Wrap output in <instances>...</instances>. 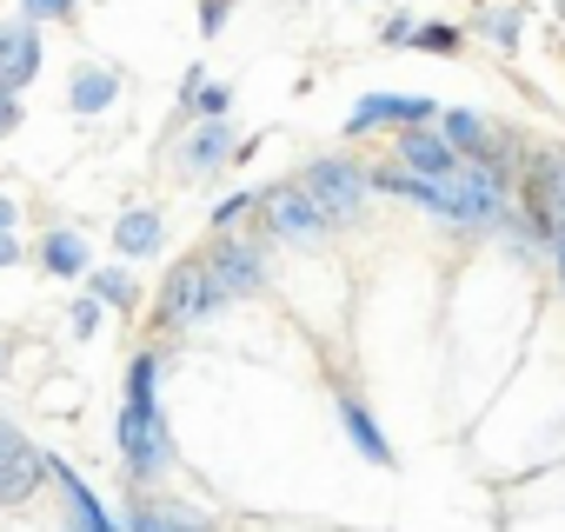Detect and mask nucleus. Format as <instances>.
Returning a JSON list of instances; mask_svg holds the SVG:
<instances>
[{
    "label": "nucleus",
    "instance_id": "obj_23",
    "mask_svg": "<svg viewBox=\"0 0 565 532\" xmlns=\"http://www.w3.org/2000/svg\"><path fill=\"white\" fill-rule=\"evenodd\" d=\"M21 21H34V28H61V21H81V0H21Z\"/></svg>",
    "mask_w": 565,
    "mask_h": 532
},
{
    "label": "nucleus",
    "instance_id": "obj_25",
    "mask_svg": "<svg viewBox=\"0 0 565 532\" xmlns=\"http://www.w3.org/2000/svg\"><path fill=\"white\" fill-rule=\"evenodd\" d=\"M233 8H239V0H200V34H206V41H220V34H226V21H233Z\"/></svg>",
    "mask_w": 565,
    "mask_h": 532
},
{
    "label": "nucleus",
    "instance_id": "obj_29",
    "mask_svg": "<svg viewBox=\"0 0 565 532\" xmlns=\"http://www.w3.org/2000/svg\"><path fill=\"white\" fill-rule=\"evenodd\" d=\"M14 220H21V206H14L8 193H0V233H14Z\"/></svg>",
    "mask_w": 565,
    "mask_h": 532
},
{
    "label": "nucleus",
    "instance_id": "obj_8",
    "mask_svg": "<svg viewBox=\"0 0 565 532\" xmlns=\"http://www.w3.org/2000/svg\"><path fill=\"white\" fill-rule=\"evenodd\" d=\"M433 120H439V100H433V94H366V100L347 114V140L399 134V127H433Z\"/></svg>",
    "mask_w": 565,
    "mask_h": 532
},
{
    "label": "nucleus",
    "instance_id": "obj_34",
    "mask_svg": "<svg viewBox=\"0 0 565 532\" xmlns=\"http://www.w3.org/2000/svg\"><path fill=\"white\" fill-rule=\"evenodd\" d=\"M558 54H565V41H558Z\"/></svg>",
    "mask_w": 565,
    "mask_h": 532
},
{
    "label": "nucleus",
    "instance_id": "obj_12",
    "mask_svg": "<svg viewBox=\"0 0 565 532\" xmlns=\"http://www.w3.org/2000/svg\"><path fill=\"white\" fill-rule=\"evenodd\" d=\"M41 486H54V453H41L34 439H28L14 459H0V506H8V512L28 506Z\"/></svg>",
    "mask_w": 565,
    "mask_h": 532
},
{
    "label": "nucleus",
    "instance_id": "obj_14",
    "mask_svg": "<svg viewBox=\"0 0 565 532\" xmlns=\"http://www.w3.org/2000/svg\"><path fill=\"white\" fill-rule=\"evenodd\" d=\"M54 486H61V506H67V525H74V532H120V525L107 519V506L94 499V486H87L67 459H54Z\"/></svg>",
    "mask_w": 565,
    "mask_h": 532
},
{
    "label": "nucleus",
    "instance_id": "obj_21",
    "mask_svg": "<svg viewBox=\"0 0 565 532\" xmlns=\"http://www.w3.org/2000/svg\"><path fill=\"white\" fill-rule=\"evenodd\" d=\"M253 220H259V193H246V187L213 206V233H246Z\"/></svg>",
    "mask_w": 565,
    "mask_h": 532
},
{
    "label": "nucleus",
    "instance_id": "obj_17",
    "mask_svg": "<svg viewBox=\"0 0 565 532\" xmlns=\"http://www.w3.org/2000/svg\"><path fill=\"white\" fill-rule=\"evenodd\" d=\"M472 34H479V41H492L499 54H519V34H525V0H479Z\"/></svg>",
    "mask_w": 565,
    "mask_h": 532
},
{
    "label": "nucleus",
    "instance_id": "obj_3",
    "mask_svg": "<svg viewBox=\"0 0 565 532\" xmlns=\"http://www.w3.org/2000/svg\"><path fill=\"white\" fill-rule=\"evenodd\" d=\"M220 307H226V287L213 280L206 253H186V259L167 266V280L153 294V327L160 333H186V327H206Z\"/></svg>",
    "mask_w": 565,
    "mask_h": 532
},
{
    "label": "nucleus",
    "instance_id": "obj_28",
    "mask_svg": "<svg viewBox=\"0 0 565 532\" xmlns=\"http://www.w3.org/2000/svg\"><path fill=\"white\" fill-rule=\"evenodd\" d=\"M21 446H28V433H21V426H8V419H0V459H14Z\"/></svg>",
    "mask_w": 565,
    "mask_h": 532
},
{
    "label": "nucleus",
    "instance_id": "obj_1",
    "mask_svg": "<svg viewBox=\"0 0 565 532\" xmlns=\"http://www.w3.org/2000/svg\"><path fill=\"white\" fill-rule=\"evenodd\" d=\"M120 459H127V492H147L173 466V433L160 413V353L140 347L127 360V406H120Z\"/></svg>",
    "mask_w": 565,
    "mask_h": 532
},
{
    "label": "nucleus",
    "instance_id": "obj_15",
    "mask_svg": "<svg viewBox=\"0 0 565 532\" xmlns=\"http://www.w3.org/2000/svg\"><path fill=\"white\" fill-rule=\"evenodd\" d=\"M160 246H167L160 206H127V213L114 220V253H120V259H153Z\"/></svg>",
    "mask_w": 565,
    "mask_h": 532
},
{
    "label": "nucleus",
    "instance_id": "obj_30",
    "mask_svg": "<svg viewBox=\"0 0 565 532\" xmlns=\"http://www.w3.org/2000/svg\"><path fill=\"white\" fill-rule=\"evenodd\" d=\"M14 259H21V240H14V233H0V266H14Z\"/></svg>",
    "mask_w": 565,
    "mask_h": 532
},
{
    "label": "nucleus",
    "instance_id": "obj_24",
    "mask_svg": "<svg viewBox=\"0 0 565 532\" xmlns=\"http://www.w3.org/2000/svg\"><path fill=\"white\" fill-rule=\"evenodd\" d=\"M100 313H107V300H100V294H81L74 313H67V333H74V340H94V333H100Z\"/></svg>",
    "mask_w": 565,
    "mask_h": 532
},
{
    "label": "nucleus",
    "instance_id": "obj_32",
    "mask_svg": "<svg viewBox=\"0 0 565 532\" xmlns=\"http://www.w3.org/2000/svg\"><path fill=\"white\" fill-rule=\"evenodd\" d=\"M8 360H14V347H8V340H0V373H8Z\"/></svg>",
    "mask_w": 565,
    "mask_h": 532
},
{
    "label": "nucleus",
    "instance_id": "obj_22",
    "mask_svg": "<svg viewBox=\"0 0 565 532\" xmlns=\"http://www.w3.org/2000/svg\"><path fill=\"white\" fill-rule=\"evenodd\" d=\"M120 532H180V525L167 519V506H153V499H127V519H120Z\"/></svg>",
    "mask_w": 565,
    "mask_h": 532
},
{
    "label": "nucleus",
    "instance_id": "obj_11",
    "mask_svg": "<svg viewBox=\"0 0 565 532\" xmlns=\"http://www.w3.org/2000/svg\"><path fill=\"white\" fill-rule=\"evenodd\" d=\"M34 259H41V274H54V280H87L94 274V246H87L81 226H47Z\"/></svg>",
    "mask_w": 565,
    "mask_h": 532
},
{
    "label": "nucleus",
    "instance_id": "obj_10",
    "mask_svg": "<svg viewBox=\"0 0 565 532\" xmlns=\"http://www.w3.org/2000/svg\"><path fill=\"white\" fill-rule=\"evenodd\" d=\"M41 67H47V41H41L34 21H8V28H0V87L28 94L41 81Z\"/></svg>",
    "mask_w": 565,
    "mask_h": 532
},
{
    "label": "nucleus",
    "instance_id": "obj_5",
    "mask_svg": "<svg viewBox=\"0 0 565 532\" xmlns=\"http://www.w3.org/2000/svg\"><path fill=\"white\" fill-rule=\"evenodd\" d=\"M300 180L313 187V200L327 206L333 226H360L366 206H373V167L366 160H347V153H320L300 167Z\"/></svg>",
    "mask_w": 565,
    "mask_h": 532
},
{
    "label": "nucleus",
    "instance_id": "obj_7",
    "mask_svg": "<svg viewBox=\"0 0 565 532\" xmlns=\"http://www.w3.org/2000/svg\"><path fill=\"white\" fill-rule=\"evenodd\" d=\"M233 153H239L233 120H193V134L173 147V180H180V187H206L213 173L233 167Z\"/></svg>",
    "mask_w": 565,
    "mask_h": 532
},
{
    "label": "nucleus",
    "instance_id": "obj_33",
    "mask_svg": "<svg viewBox=\"0 0 565 532\" xmlns=\"http://www.w3.org/2000/svg\"><path fill=\"white\" fill-rule=\"evenodd\" d=\"M558 14H565V0H558Z\"/></svg>",
    "mask_w": 565,
    "mask_h": 532
},
{
    "label": "nucleus",
    "instance_id": "obj_19",
    "mask_svg": "<svg viewBox=\"0 0 565 532\" xmlns=\"http://www.w3.org/2000/svg\"><path fill=\"white\" fill-rule=\"evenodd\" d=\"M87 294H100V300H107L114 313H127V320L147 307V294H140V280L127 274V266H94V274H87Z\"/></svg>",
    "mask_w": 565,
    "mask_h": 532
},
{
    "label": "nucleus",
    "instance_id": "obj_27",
    "mask_svg": "<svg viewBox=\"0 0 565 532\" xmlns=\"http://www.w3.org/2000/svg\"><path fill=\"white\" fill-rule=\"evenodd\" d=\"M413 28H419V21H413V14L399 8V14H386V28H380V41H386V47H413Z\"/></svg>",
    "mask_w": 565,
    "mask_h": 532
},
{
    "label": "nucleus",
    "instance_id": "obj_6",
    "mask_svg": "<svg viewBox=\"0 0 565 532\" xmlns=\"http://www.w3.org/2000/svg\"><path fill=\"white\" fill-rule=\"evenodd\" d=\"M206 266H213V280L226 287V300H259L266 294V233H213L206 246Z\"/></svg>",
    "mask_w": 565,
    "mask_h": 532
},
{
    "label": "nucleus",
    "instance_id": "obj_31",
    "mask_svg": "<svg viewBox=\"0 0 565 532\" xmlns=\"http://www.w3.org/2000/svg\"><path fill=\"white\" fill-rule=\"evenodd\" d=\"M552 266H558V287H565V233L552 240Z\"/></svg>",
    "mask_w": 565,
    "mask_h": 532
},
{
    "label": "nucleus",
    "instance_id": "obj_9",
    "mask_svg": "<svg viewBox=\"0 0 565 532\" xmlns=\"http://www.w3.org/2000/svg\"><path fill=\"white\" fill-rule=\"evenodd\" d=\"M386 160L393 167H406V173H426V180H439V173H459L466 160H459V147L439 134V120L433 127H399L393 140H386Z\"/></svg>",
    "mask_w": 565,
    "mask_h": 532
},
{
    "label": "nucleus",
    "instance_id": "obj_18",
    "mask_svg": "<svg viewBox=\"0 0 565 532\" xmlns=\"http://www.w3.org/2000/svg\"><path fill=\"white\" fill-rule=\"evenodd\" d=\"M226 107H233V87H226V81H206V67H186V81H180V114H186V120H226Z\"/></svg>",
    "mask_w": 565,
    "mask_h": 532
},
{
    "label": "nucleus",
    "instance_id": "obj_4",
    "mask_svg": "<svg viewBox=\"0 0 565 532\" xmlns=\"http://www.w3.org/2000/svg\"><path fill=\"white\" fill-rule=\"evenodd\" d=\"M259 233H266V240H287V246H320V240L333 233V220H327V206L313 200V187H307L300 173H287V180L259 187Z\"/></svg>",
    "mask_w": 565,
    "mask_h": 532
},
{
    "label": "nucleus",
    "instance_id": "obj_13",
    "mask_svg": "<svg viewBox=\"0 0 565 532\" xmlns=\"http://www.w3.org/2000/svg\"><path fill=\"white\" fill-rule=\"evenodd\" d=\"M120 87H127L120 67H107V61H74V74H67V107H74V114H107V107L120 100Z\"/></svg>",
    "mask_w": 565,
    "mask_h": 532
},
{
    "label": "nucleus",
    "instance_id": "obj_2",
    "mask_svg": "<svg viewBox=\"0 0 565 532\" xmlns=\"http://www.w3.org/2000/svg\"><path fill=\"white\" fill-rule=\"evenodd\" d=\"M512 200H519V220H525L532 240L552 246L565 233V140H532L525 147V167H519Z\"/></svg>",
    "mask_w": 565,
    "mask_h": 532
},
{
    "label": "nucleus",
    "instance_id": "obj_26",
    "mask_svg": "<svg viewBox=\"0 0 565 532\" xmlns=\"http://www.w3.org/2000/svg\"><path fill=\"white\" fill-rule=\"evenodd\" d=\"M21 120H28L21 94H8V87H0V140H14V134H21Z\"/></svg>",
    "mask_w": 565,
    "mask_h": 532
},
{
    "label": "nucleus",
    "instance_id": "obj_16",
    "mask_svg": "<svg viewBox=\"0 0 565 532\" xmlns=\"http://www.w3.org/2000/svg\"><path fill=\"white\" fill-rule=\"evenodd\" d=\"M340 426H347V439H353V453H360L366 466H393V459H399V453H393V439L380 433V419L366 413V400L340 393Z\"/></svg>",
    "mask_w": 565,
    "mask_h": 532
},
{
    "label": "nucleus",
    "instance_id": "obj_20",
    "mask_svg": "<svg viewBox=\"0 0 565 532\" xmlns=\"http://www.w3.org/2000/svg\"><path fill=\"white\" fill-rule=\"evenodd\" d=\"M466 41H472V28H459V21H419L413 28V54H446L452 61Z\"/></svg>",
    "mask_w": 565,
    "mask_h": 532
}]
</instances>
